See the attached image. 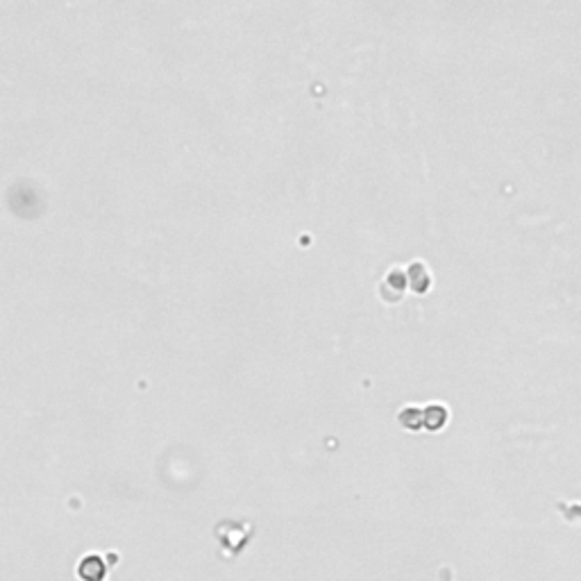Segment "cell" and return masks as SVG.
Returning a JSON list of instances; mask_svg holds the SVG:
<instances>
[]
</instances>
